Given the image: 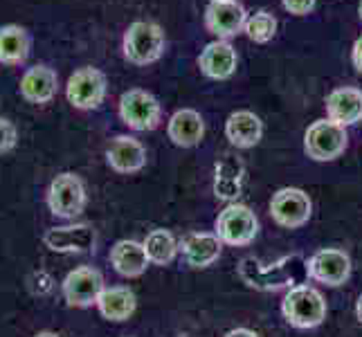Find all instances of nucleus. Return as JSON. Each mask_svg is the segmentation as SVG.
Segmentation results:
<instances>
[{
  "mask_svg": "<svg viewBox=\"0 0 362 337\" xmlns=\"http://www.w3.org/2000/svg\"><path fill=\"white\" fill-rule=\"evenodd\" d=\"M236 272L247 288H255L259 292H274L284 288L291 290L295 285H302L308 277V261L302 254L281 256L274 264H264L255 256H245L241 259Z\"/></svg>",
  "mask_w": 362,
  "mask_h": 337,
  "instance_id": "f257e3e1",
  "label": "nucleus"
},
{
  "mask_svg": "<svg viewBox=\"0 0 362 337\" xmlns=\"http://www.w3.org/2000/svg\"><path fill=\"white\" fill-rule=\"evenodd\" d=\"M167 36L158 23L135 20L131 23L122 39V54L133 66H151L165 54Z\"/></svg>",
  "mask_w": 362,
  "mask_h": 337,
  "instance_id": "f03ea898",
  "label": "nucleus"
},
{
  "mask_svg": "<svg viewBox=\"0 0 362 337\" xmlns=\"http://www.w3.org/2000/svg\"><path fill=\"white\" fill-rule=\"evenodd\" d=\"M281 315L295 329H315L327 319V302L320 290L302 283L286 292L281 302Z\"/></svg>",
  "mask_w": 362,
  "mask_h": 337,
  "instance_id": "7ed1b4c3",
  "label": "nucleus"
},
{
  "mask_svg": "<svg viewBox=\"0 0 362 337\" xmlns=\"http://www.w3.org/2000/svg\"><path fill=\"white\" fill-rule=\"evenodd\" d=\"M86 201H88L86 184L77 173H72V171L57 173L45 194V205L49 209V214L57 218H66V220L79 216L86 209Z\"/></svg>",
  "mask_w": 362,
  "mask_h": 337,
  "instance_id": "20e7f679",
  "label": "nucleus"
},
{
  "mask_svg": "<svg viewBox=\"0 0 362 337\" xmlns=\"http://www.w3.org/2000/svg\"><path fill=\"white\" fill-rule=\"evenodd\" d=\"M108 95L106 74L95 66H81L66 81V99L77 110H95Z\"/></svg>",
  "mask_w": 362,
  "mask_h": 337,
  "instance_id": "39448f33",
  "label": "nucleus"
},
{
  "mask_svg": "<svg viewBox=\"0 0 362 337\" xmlns=\"http://www.w3.org/2000/svg\"><path fill=\"white\" fill-rule=\"evenodd\" d=\"M349 146L346 126H340L333 119H317L304 133V151L315 162L338 160Z\"/></svg>",
  "mask_w": 362,
  "mask_h": 337,
  "instance_id": "423d86ee",
  "label": "nucleus"
},
{
  "mask_svg": "<svg viewBox=\"0 0 362 337\" xmlns=\"http://www.w3.org/2000/svg\"><path fill=\"white\" fill-rule=\"evenodd\" d=\"M259 234V220L247 205L230 203L216 218V236L230 247H245Z\"/></svg>",
  "mask_w": 362,
  "mask_h": 337,
  "instance_id": "0eeeda50",
  "label": "nucleus"
},
{
  "mask_svg": "<svg viewBox=\"0 0 362 337\" xmlns=\"http://www.w3.org/2000/svg\"><path fill=\"white\" fill-rule=\"evenodd\" d=\"M119 119L131 131H153L162 119V106L148 90L131 88L119 97Z\"/></svg>",
  "mask_w": 362,
  "mask_h": 337,
  "instance_id": "6e6552de",
  "label": "nucleus"
},
{
  "mask_svg": "<svg viewBox=\"0 0 362 337\" xmlns=\"http://www.w3.org/2000/svg\"><path fill=\"white\" fill-rule=\"evenodd\" d=\"M310 214H313V203H310L308 194L297 187H284L270 201V216L279 227H304L310 220Z\"/></svg>",
  "mask_w": 362,
  "mask_h": 337,
  "instance_id": "1a4fd4ad",
  "label": "nucleus"
},
{
  "mask_svg": "<svg viewBox=\"0 0 362 337\" xmlns=\"http://www.w3.org/2000/svg\"><path fill=\"white\" fill-rule=\"evenodd\" d=\"M104 277L102 272L93 266H81L68 272V277L61 283L66 304L72 308H90L97 306L99 295L104 292Z\"/></svg>",
  "mask_w": 362,
  "mask_h": 337,
  "instance_id": "9d476101",
  "label": "nucleus"
},
{
  "mask_svg": "<svg viewBox=\"0 0 362 337\" xmlns=\"http://www.w3.org/2000/svg\"><path fill=\"white\" fill-rule=\"evenodd\" d=\"M59 72L47 64H34L25 68L18 81V93L28 104L45 106L52 104L59 95Z\"/></svg>",
  "mask_w": 362,
  "mask_h": 337,
  "instance_id": "9b49d317",
  "label": "nucleus"
},
{
  "mask_svg": "<svg viewBox=\"0 0 362 337\" xmlns=\"http://www.w3.org/2000/svg\"><path fill=\"white\" fill-rule=\"evenodd\" d=\"M247 14L239 0H209L205 7V28L216 39L228 41L245 30Z\"/></svg>",
  "mask_w": 362,
  "mask_h": 337,
  "instance_id": "f8f14e48",
  "label": "nucleus"
},
{
  "mask_svg": "<svg viewBox=\"0 0 362 337\" xmlns=\"http://www.w3.org/2000/svg\"><path fill=\"white\" fill-rule=\"evenodd\" d=\"M47 249L59 254H86L93 252L97 243V232L88 223L64 225V227H49L43 234Z\"/></svg>",
  "mask_w": 362,
  "mask_h": 337,
  "instance_id": "ddd939ff",
  "label": "nucleus"
},
{
  "mask_svg": "<svg viewBox=\"0 0 362 337\" xmlns=\"http://www.w3.org/2000/svg\"><path fill=\"white\" fill-rule=\"evenodd\" d=\"M308 277L329 288H338L351 277V259L338 247H324L308 259Z\"/></svg>",
  "mask_w": 362,
  "mask_h": 337,
  "instance_id": "4468645a",
  "label": "nucleus"
},
{
  "mask_svg": "<svg viewBox=\"0 0 362 337\" xmlns=\"http://www.w3.org/2000/svg\"><path fill=\"white\" fill-rule=\"evenodd\" d=\"M34 47L32 32L18 23L0 25V64L7 68H21L30 61Z\"/></svg>",
  "mask_w": 362,
  "mask_h": 337,
  "instance_id": "2eb2a0df",
  "label": "nucleus"
},
{
  "mask_svg": "<svg viewBox=\"0 0 362 337\" xmlns=\"http://www.w3.org/2000/svg\"><path fill=\"white\" fill-rule=\"evenodd\" d=\"M106 162L115 173H137L146 165V148L133 135H117L106 148Z\"/></svg>",
  "mask_w": 362,
  "mask_h": 337,
  "instance_id": "dca6fc26",
  "label": "nucleus"
},
{
  "mask_svg": "<svg viewBox=\"0 0 362 337\" xmlns=\"http://www.w3.org/2000/svg\"><path fill=\"white\" fill-rule=\"evenodd\" d=\"M236 66H239V57H236V49L228 43V41H211L205 45V49L198 57V68L209 79H230L236 72Z\"/></svg>",
  "mask_w": 362,
  "mask_h": 337,
  "instance_id": "f3484780",
  "label": "nucleus"
},
{
  "mask_svg": "<svg viewBox=\"0 0 362 337\" xmlns=\"http://www.w3.org/2000/svg\"><path fill=\"white\" fill-rule=\"evenodd\" d=\"M243 180H245V165L241 158L232 153H223L216 162L214 171V196L226 203H236V198L243 191Z\"/></svg>",
  "mask_w": 362,
  "mask_h": 337,
  "instance_id": "a211bd4d",
  "label": "nucleus"
},
{
  "mask_svg": "<svg viewBox=\"0 0 362 337\" xmlns=\"http://www.w3.org/2000/svg\"><path fill=\"white\" fill-rule=\"evenodd\" d=\"M167 135L176 146L192 148L201 144V140L205 137V119L194 108H180L169 117Z\"/></svg>",
  "mask_w": 362,
  "mask_h": 337,
  "instance_id": "6ab92c4d",
  "label": "nucleus"
},
{
  "mask_svg": "<svg viewBox=\"0 0 362 337\" xmlns=\"http://www.w3.org/2000/svg\"><path fill=\"white\" fill-rule=\"evenodd\" d=\"M148 264H151V261L146 256L144 243H137L133 239H122L110 247V266H113V270L119 277H127V279L142 277Z\"/></svg>",
  "mask_w": 362,
  "mask_h": 337,
  "instance_id": "aec40b11",
  "label": "nucleus"
},
{
  "mask_svg": "<svg viewBox=\"0 0 362 337\" xmlns=\"http://www.w3.org/2000/svg\"><path fill=\"white\" fill-rule=\"evenodd\" d=\"M178 245H180V252H182L185 261L192 268H209L214 261H218L221 247H223L218 236L207 234V232L187 234Z\"/></svg>",
  "mask_w": 362,
  "mask_h": 337,
  "instance_id": "412c9836",
  "label": "nucleus"
},
{
  "mask_svg": "<svg viewBox=\"0 0 362 337\" xmlns=\"http://www.w3.org/2000/svg\"><path fill=\"white\" fill-rule=\"evenodd\" d=\"M226 137L236 148H252L264 137V122L252 110H236L226 122Z\"/></svg>",
  "mask_w": 362,
  "mask_h": 337,
  "instance_id": "4be33fe9",
  "label": "nucleus"
},
{
  "mask_svg": "<svg viewBox=\"0 0 362 337\" xmlns=\"http://www.w3.org/2000/svg\"><path fill=\"white\" fill-rule=\"evenodd\" d=\"M327 115L340 126H354L362 122V90L335 88L327 97Z\"/></svg>",
  "mask_w": 362,
  "mask_h": 337,
  "instance_id": "5701e85b",
  "label": "nucleus"
},
{
  "mask_svg": "<svg viewBox=\"0 0 362 337\" xmlns=\"http://www.w3.org/2000/svg\"><path fill=\"white\" fill-rule=\"evenodd\" d=\"M99 313L108 321H127L137 308V299L135 292L127 285H110L104 288V292L99 295L97 302Z\"/></svg>",
  "mask_w": 362,
  "mask_h": 337,
  "instance_id": "b1692460",
  "label": "nucleus"
},
{
  "mask_svg": "<svg viewBox=\"0 0 362 337\" xmlns=\"http://www.w3.org/2000/svg\"><path fill=\"white\" fill-rule=\"evenodd\" d=\"M144 249L153 266H169L176 259L180 245L169 230H153L144 239Z\"/></svg>",
  "mask_w": 362,
  "mask_h": 337,
  "instance_id": "393cba45",
  "label": "nucleus"
},
{
  "mask_svg": "<svg viewBox=\"0 0 362 337\" xmlns=\"http://www.w3.org/2000/svg\"><path fill=\"white\" fill-rule=\"evenodd\" d=\"M245 36L255 43H268L277 34V18L268 11H257L255 16H250L245 23Z\"/></svg>",
  "mask_w": 362,
  "mask_h": 337,
  "instance_id": "a878e982",
  "label": "nucleus"
},
{
  "mask_svg": "<svg viewBox=\"0 0 362 337\" xmlns=\"http://www.w3.org/2000/svg\"><path fill=\"white\" fill-rule=\"evenodd\" d=\"M18 144V129L9 117H0V155L11 153Z\"/></svg>",
  "mask_w": 362,
  "mask_h": 337,
  "instance_id": "bb28decb",
  "label": "nucleus"
},
{
  "mask_svg": "<svg viewBox=\"0 0 362 337\" xmlns=\"http://www.w3.org/2000/svg\"><path fill=\"white\" fill-rule=\"evenodd\" d=\"M286 11H291L293 16H306L310 9L315 7V0H281Z\"/></svg>",
  "mask_w": 362,
  "mask_h": 337,
  "instance_id": "cd10ccee",
  "label": "nucleus"
},
{
  "mask_svg": "<svg viewBox=\"0 0 362 337\" xmlns=\"http://www.w3.org/2000/svg\"><path fill=\"white\" fill-rule=\"evenodd\" d=\"M351 61H354V68L362 74V36L354 43V49H351Z\"/></svg>",
  "mask_w": 362,
  "mask_h": 337,
  "instance_id": "c85d7f7f",
  "label": "nucleus"
},
{
  "mask_svg": "<svg viewBox=\"0 0 362 337\" xmlns=\"http://www.w3.org/2000/svg\"><path fill=\"white\" fill-rule=\"evenodd\" d=\"M226 337H259V335L250 329H232L230 333H226Z\"/></svg>",
  "mask_w": 362,
  "mask_h": 337,
  "instance_id": "c756f323",
  "label": "nucleus"
},
{
  "mask_svg": "<svg viewBox=\"0 0 362 337\" xmlns=\"http://www.w3.org/2000/svg\"><path fill=\"white\" fill-rule=\"evenodd\" d=\"M356 315H358V319H360V324H362V295L358 297V304H356Z\"/></svg>",
  "mask_w": 362,
  "mask_h": 337,
  "instance_id": "7c9ffc66",
  "label": "nucleus"
},
{
  "mask_svg": "<svg viewBox=\"0 0 362 337\" xmlns=\"http://www.w3.org/2000/svg\"><path fill=\"white\" fill-rule=\"evenodd\" d=\"M34 337H59V335L52 333V331H41V333H36Z\"/></svg>",
  "mask_w": 362,
  "mask_h": 337,
  "instance_id": "2f4dec72",
  "label": "nucleus"
},
{
  "mask_svg": "<svg viewBox=\"0 0 362 337\" xmlns=\"http://www.w3.org/2000/svg\"><path fill=\"white\" fill-rule=\"evenodd\" d=\"M358 16H360V20H362V0H360V5H358Z\"/></svg>",
  "mask_w": 362,
  "mask_h": 337,
  "instance_id": "473e14b6",
  "label": "nucleus"
}]
</instances>
